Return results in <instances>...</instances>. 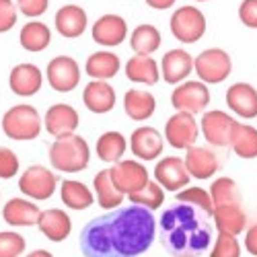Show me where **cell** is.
<instances>
[{"instance_id":"ac0fdd59","label":"cell","mask_w":257,"mask_h":257,"mask_svg":"<svg viewBox=\"0 0 257 257\" xmlns=\"http://www.w3.org/2000/svg\"><path fill=\"white\" fill-rule=\"evenodd\" d=\"M41 234L46 239H50L52 243H62L70 237L72 232V220L70 216L64 210L60 208H50V210H44L39 216V222H37Z\"/></svg>"},{"instance_id":"f546056e","label":"cell","mask_w":257,"mask_h":257,"mask_svg":"<svg viewBox=\"0 0 257 257\" xmlns=\"http://www.w3.org/2000/svg\"><path fill=\"white\" fill-rule=\"evenodd\" d=\"M60 198H62V204L66 208H70V210H87L95 202L93 191L82 181H72V179H64L62 181Z\"/></svg>"},{"instance_id":"2e32d148","label":"cell","mask_w":257,"mask_h":257,"mask_svg":"<svg viewBox=\"0 0 257 257\" xmlns=\"http://www.w3.org/2000/svg\"><path fill=\"white\" fill-rule=\"evenodd\" d=\"M44 84V74L35 64H17L11 70L9 87L17 97H33Z\"/></svg>"},{"instance_id":"30bf717a","label":"cell","mask_w":257,"mask_h":257,"mask_svg":"<svg viewBox=\"0 0 257 257\" xmlns=\"http://www.w3.org/2000/svg\"><path fill=\"white\" fill-rule=\"evenodd\" d=\"M46 76L50 87L58 93H70L76 89V84L80 82V68L78 62L70 56H56L54 60H50L48 68H46Z\"/></svg>"},{"instance_id":"4dcf8cb0","label":"cell","mask_w":257,"mask_h":257,"mask_svg":"<svg viewBox=\"0 0 257 257\" xmlns=\"http://www.w3.org/2000/svg\"><path fill=\"white\" fill-rule=\"evenodd\" d=\"M19 41H21V46H23V50H27V52H41L50 46L52 31L46 23H41V21H29V23L21 29Z\"/></svg>"},{"instance_id":"b9f144b4","label":"cell","mask_w":257,"mask_h":257,"mask_svg":"<svg viewBox=\"0 0 257 257\" xmlns=\"http://www.w3.org/2000/svg\"><path fill=\"white\" fill-rule=\"evenodd\" d=\"M50 7V0H17V9L25 17H41Z\"/></svg>"},{"instance_id":"7402d4cb","label":"cell","mask_w":257,"mask_h":257,"mask_svg":"<svg viewBox=\"0 0 257 257\" xmlns=\"http://www.w3.org/2000/svg\"><path fill=\"white\" fill-rule=\"evenodd\" d=\"M194 60L191 54H187L185 50H171L163 56L161 60V74L163 80L169 84H175V82H183L191 70H194Z\"/></svg>"},{"instance_id":"277c9868","label":"cell","mask_w":257,"mask_h":257,"mask_svg":"<svg viewBox=\"0 0 257 257\" xmlns=\"http://www.w3.org/2000/svg\"><path fill=\"white\" fill-rule=\"evenodd\" d=\"M3 132L11 140H35L41 134V115L33 105H15L3 115Z\"/></svg>"},{"instance_id":"e575fe53","label":"cell","mask_w":257,"mask_h":257,"mask_svg":"<svg viewBox=\"0 0 257 257\" xmlns=\"http://www.w3.org/2000/svg\"><path fill=\"white\" fill-rule=\"evenodd\" d=\"M210 198H212L214 208L224 206V204H237V202H241L239 187H237V183H234V179H230V177H220L216 181H212V185H210Z\"/></svg>"},{"instance_id":"e0dca14e","label":"cell","mask_w":257,"mask_h":257,"mask_svg":"<svg viewBox=\"0 0 257 257\" xmlns=\"http://www.w3.org/2000/svg\"><path fill=\"white\" fill-rule=\"evenodd\" d=\"M82 101L91 113H109L115 107V89L105 80H91L82 91Z\"/></svg>"},{"instance_id":"ba28073f","label":"cell","mask_w":257,"mask_h":257,"mask_svg":"<svg viewBox=\"0 0 257 257\" xmlns=\"http://www.w3.org/2000/svg\"><path fill=\"white\" fill-rule=\"evenodd\" d=\"M208 103H210V91L206 82H196V80L183 82L171 93V105L183 113L198 115L206 109Z\"/></svg>"},{"instance_id":"83f0119b","label":"cell","mask_w":257,"mask_h":257,"mask_svg":"<svg viewBox=\"0 0 257 257\" xmlns=\"http://www.w3.org/2000/svg\"><path fill=\"white\" fill-rule=\"evenodd\" d=\"M125 76L132 82H142V84H157L159 82V64L144 54H136L125 62Z\"/></svg>"},{"instance_id":"f35d334b","label":"cell","mask_w":257,"mask_h":257,"mask_svg":"<svg viewBox=\"0 0 257 257\" xmlns=\"http://www.w3.org/2000/svg\"><path fill=\"white\" fill-rule=\"evenodd\" d=\"M177 202H189V204H196V206L204 208L210 214L214 212L210 191H206L204 187H185V189L177 191Z\"/></svg>"},{"instance_id":"44dd1931","label":"cell","mask_w":257,"mask_h":257,"mask_svg":"<svg viewBox=\"0 0 257 257\" xmlns=\"http://www.w3.org/2000/svg\"><path fill=\"white\" fill-rule=\"evenodd\" d=\"M212 222L218 232H228V234H234V237H237V234H241L247 226L245 208L241 206V202L216 206L212 212Z\"/></svg>"},{"instance_id":"603a6c76","label":"cell","mask_w":257,"mask_h":257,"mask_svg":"<svg viewBox=\"0 0 257 257\" xmlns=\"http://www.w3.org/2000/svg\"><path fill=\"white\" fill-rule=\"evenodd\" d=\"M89 19L84 9L76 7V5H64L58 13H56V29L60 31L62 37H80L84 31H87Z\"/></svg>"},{"instance_id":"9a60e30c","label":"cell","mask_w":257,"mask_h":257,"mask_svg":"<svg viewBox=\"0 0 257 257\" xmlns=\"http://www.w3.org/2000/svg\"><path fill=\"white\" fill-rule=\"evenodd\" d=\"M44 123H46V132L52 134L54 138L74 134L78 127V111L68 103H56L48 109Z\"/></svg>"},{"instance_id":"484cf974","label":"cell","mask_w":257,"mask_h":257,"mask_svg":"<svg viewBox=\"0 0 257 257\" xmlns=\"http://www.w3.org/2000/svg\"><path fill=\"white\" fill-rule=\"evenodd\" d=\"M93 187H95V198H97V204L103 208V210H115L121 206L123 202V194L117 189L113 177H111V171L109 169H103L95 175L93 179Z\"/></svg>"},{"instance_id":"7bdbcfd3","label":"cell","mask_w":257,"mask_h":257,"mask_svg":"<svg viewBox=\"0 0 257 257\" xmlns=\"http://www.w3.org/2000/svg\"><path fill=\"white\" fill-rule=\"evenodd\" d=\"M241 23L249 29H257V0H243L239 7Z\"/></svg>"},{"instance_id":"7c38bea8","label":"cell","mask_w":257,"mask_h":257,"mask_svg":"<svg viewBox=\"0 0 257 257\" xmlns=\"http://www.w3.org/2000/svg\"><path fill=\"white\" fill-rule=\"evenodd\" d=\"M109 171H111V177H113L117 189L123 196L136 194V191H140L148 181H151L146 167L136 163V161H117Z\"/></svg>"},{"instance_id":"836d02e7","label":"cell","mask_w":257,"mask_h":257,"mask_svg":"<svg viewBox=\"0 0 257 257\" xmlns=\"http://www.w3.org/2000/svg\"><path fill=\"white\" fill-rule=\"evenodd\" d=\"M130 46L136 54L151 56L161 46V31L155 25H148V23L138 25L130 35Z\"/></svg>"},{"instance_id":"4316f807","label":"cell","mask_w":257,"mask_h":257,"mask_svg":"<svg viewBox=\"0 0 257 257\" xmlns=\"http://www.w3.org/2000/svg\"><path fill=\"white\" fill-rule=\"evenodd\" d=\"M123 109H125V115H130L132 119L144 121V119L155 115L157 101H155V97L148 91L130 89L125 93V97H123Z\"/></svg>"},{"instance_id":"ee69618b","label":"cell","mask_w":257,"mask_h":257,"mask_svg":"<svg viewBox=\"0 0 257 257\" xmlns=\"http://www.w3.org/2000/svg\"><path fill=\"white\" fill-rule=\"evenodd\" d=\"M245 247L251 255L257 257V224H253L245 234Z\"/></svg>"},{"instance_id":"f6af8a7d","label":"cell","mask_w":257,"mask_h":257,"mask_svg":"<svg viewBox=\"0 0 257 257\" xmlns=\"http://www.w3.org/2000/svg\"><path fill=\"white\" fill-rule=\"evenodd\" d=\"M144 3L151 7V9H157V11H167L175 5V0H144Z\"/></svg>"},{"instance_id":"60d3db41","label":"cell","mask_w":257,"mask_h":257,"mask_svg":"<svg viewBox=\"0 0 257 257\" xmlns=\"http://www.w3.org/2000/svg\"><path fill=\"white\" fill-rule=\"evenodd\" d=\"M17 23V7L13 0H0V33H7Z\"/></svg>"},{"instance_id":"8d00e7d4","label":"cell","mask_w":257,"mask_h":257,"mask_svg":"<svg viewBox=\"0 0 257 257\" xmlns=\"http://www.w3.org/2000/svg\"><path fill=\"white\" fill-rule=\"evenodd\" d=\"M210 257H241V245L234 234L218 232L214 247L210 251Z\"/></svg>"},{"instance_id":"3957f363","label":"cell","mask_w":257,"mask_h":257,"mask_svg":"<svg viewBox=\"0 0 257 257\" xmlns=\"http://www.w3.org/2000/svg\"><path fill=\"white\" fill-rule=\"evenodd\" d=\"M91 161V148L82 136L68 134L56 138L50 146V163L54 169L64 171V173H80L89 167Z\"/></svg>"},{"instance_id":"74e56055","label":"cell","mask_w":257,"mask_h":257,"mask_svg":"<svg viewBox=\"0 0 257 257\" xmlns=\"http://www.w3.org/2000/svg\"><path fill=\"white\" fill-rule=\"evenodd\" d=\"M25 239L23 234L15 230H5L0 232V257H19L25 251Z\"/></svg>"},{"instance_id":"ffe728a7","label":"cell","mask_w":257,"mask_h":257,"mask_svg":"<svg viewBox=\"0 0 257 257\" xmlns=\"http://www.w3.org/2000/svg\"><path fill=\"white\" fill-rule=\"evenodd\" d=\"M130 151L142 161H155L163 153V136L151 125H142L130 136Z\"/></svg>"},{"instance_id":"ab89813d","label":"cell","mask_w":257,"mask_h":257,"mask_svg":"<svg viewBox=\"0 0 257 257\" xmlns=\"http://www.w3.org/2000/svg\"><path fill=\"white\" fill-rule=\"evenodd\" d=\"M19 173V157L11 148H0V179H13Z\"/></svg>"},{"instance_id":"52a82bcc","label":"cell","mask_w":257,"mask_h":257,"mask_svg":"<svg viewBox=\"0 0 257 257\" xmlns=\"http://www.w3.org/2000/svg\"><path fill=\"white\" fill-rule=\"evenodd\" d=\"M58 187V177L52 173L50 169L33 165L29 167L19 179V189L21 194L33 198V200H50Z\"/></svg>"},{"instance_id":"d590c367","label":"cell","mask_w":257,"mask_h":257,"mask_svg":"<svg viewBox=\"0 0 257 257\" xmlns=\"http://www.w3.org/2000/svg\"><path fill=\"white\" fill-rule=\"evenodd\" d=\"M127 200L136 206L146 208V210H157L165 202V189L159 185V181H148L140 191L127 196Z\"/></svg>"},{"instance_id":"d6986e66","label":"cell","mask_w":257,"mask_h":257,"mask_svg":"<svg viewBox=\"0 0 257 257\" xmlns=\"http://www.w3.org/2000/svg\"><path fill=\"white\" fill-rule=\"evenodd\" d=\"M226 105L245 119L257 117V91L249 82H234L226 91Z\"/></svg>"},{"instance_id":"8fae6325","label":"cell","mask_w":257,"mask_h":257,"mask_svg":"<svg viewBox=\"0 0 257 257\" xmlns=\"http://www.w3.org/2000/svg\"><path fill=\"white\" fill-rule=\"evenodd\" d=\"M234 125H237V119L226 115L220 109H212L206 111L202 115V134L208 140V144L216 146V148H224L230 144L232 140V132H234Z\"/></svg>"},{"instance_id":"d4e9b609","label":"cell","mask_w":257,"mask_h":257,"mask_svg":"<svg viewBox=\"0 0 257 257\" xmlns=\"http://www.w3.org/2000/svg\"><path fill=\"white\" fill-rule=\"evenodd\" d=\"M41 210L23 198H11L3 208V218L11 226H33L39 222Z\"/></svg>"},{"instance_id":"5bb4252c","label":"cell","mask_w":257,"mask_h":257,"mask_svg":"<svg viewBox=\"0 0 257 257\" xmlns=\"http://www.w3.org/2000/svg\"><path fill=\"white\" fill-rule=\"evenodd\" d=\"M155 177L165 191H181L189 183V171L183 159L165 157L155 167Z\"/></svg>"},{"instance_id":"4fadbf2b","label":"cell","mask_w":257,"mask_h":257,"mask_svg":"<svg viewBox=\"0 0 257 257\" xmlns=\"http://www.w3.org/2000/svg\"><path fill=\"white\" fill-rule=\"evenodd\" d=\"M93 41L103 48H115L125 41L127 23L119 15H103L93 23Z\"/></svg>"},{"instance_id":"f1b7e54d","label":"cell","mask_w":257,"mask_h":257,"mask_svg":"<svg viewBox=\"0 0 257 257\" xmlns=\"http://www.w3.org/2000/svg\"><path fill=\"white\" fill-rule=\"evenodd\" d=\"M119 68H121L119 56L113 52H95L84 64V70L93 80H109L119 72Z\"/></svg>"},{"instance_id":"d6a6232c","label":"cell","mask_w":257,"mask_h":257,"mask_svg":"<svg viewBox=\"0 0 257 257\" xmlns=\"http://www.w3.org/2000/svg\"><path fill=\"white\" fill-rule=\"evenodd\" d=\"M125 148H127L125 136L119 134V132H105V134L99 136V140L95 144L97 157L103 163H117V161H121V157L125 155Z\"/></svg>"},{"instance_id":"cb8c5ba5","label":"cell","mask_w":257,"mask_h":257,"mask_svg":"<svg viewBox=\"0 0 257 257\" xmlns=\"http://www.w3.org/2000/svg\"><path fill=\"white\" fill-rule=\"evenodd\" d=\"M185 167L189 171L191 177L196 179H210L214 173L218 171V157L214 155L208 148L202 146H191L187 148V155H185Z\"/></svg>"},{"instance_id":"8992f818","label":"cell","mask_w":257,"mask_h":257,"mask_svg":"<svg viewBox=\"0 0 257 257\" xmlns=\"http://www.w3.org/2000/svg\"><path fill=\"white\" fill-rule=\"evenodd\" d=\"M194 70L198 72L202 82L218 84L228 78V74L232 70V60L224 50L210 48V50H204L194 60Z\"/></svg>"},{"instance_id":"1f68e13d","label":"cell","mask_w":257,"mask_h":257,"mask_svg":"<svg viewBox=\"0 0 257 257\" xmlns=\"http://www.w3.org/2000/svg\"><path fill=\"white\" fill-rule=\"evenodd\" d=\"M230 146L237 157L241 159H255L257 157V130L249 123H241L237 121L234 125V132H232V140H230Z\"/></svg>"},{"instance_id":"9c48e42d","label":"cell","mask_w":257,"mask_h":257,"mask_svg":"<svg viewBox=\"0 0 257 257\" xmlns=\"http://www.w3.org/2000/svg\"><path fill=\"white\" fill-rule=\"evenodd\" d=\"M200 136V127H198V121L191 113H175L171 115L165 123V138L167 142L173 146V148H179V151H187L196 144Z\"/></svg>"},{"instance_id":"7a4b0ae2","label":"cell","mask_w":257,"mask_h":257,"mask_svg":"<svg viewBox=\"0 0 257 257\" xmlns=\"http://www.w3.org/2000/svg\"><path fill=\"white\" fill-rule=\"evenodd\" d=\"M212 214L196 204L177 202L161 214L159 239L169 255L200 257L212 245Z\"/></svg>"},{"instance_id":"6da1fadb","label":"cell","mask_w":257,"mask_h":257,"mask_svg":"<svg viewBox=\"0 0 257 257\" xmlns=\"http://www.w3.org/2000/svg\"><path fill=\"white\" fill-rule=\"evenodd\" d=\"M155 237L153 210L132 204L87 222L78 243L84 257H138L151 249Z\"/></svg>"},{"instance_id":"7dc6e473","label":"cell","mask_w":257,"mask_h":257,"mask_svg":"<svg viewBox=\"0 0 257 257\" xmlns=\"http://www.w3.org/2000/svg\"><path fill=\"white\" fill-rule=\"evenodd\" d=\"M198 3H208V0H198Z\"/></svg>"},{"instance_id":"5b68a950","label":"cell","mask_w":257,"mask_h":257,"mask_svg":"<svg viewBox=\"0 0 257 257\" xmlns=\"http://www.w3.org/2000/svg\"><path fill=\"white\" fill-rule=\"evenodd\" d=\"M206 17L196 7H179L171 15V33L181 44H196L206 33Z\"/></svg>"},{"instance_id":"bcb514c9","label":"cell","mask_w":257,"mask_h":257,"mask_svg":"<svg viewBox=\"0 0 257 257\" xmlns=\"http://www.w3.org/2000/svg\"><path fill=\"white\" fill-rule=\"evenodd\" d=\"M27 257H54L50 251H46V249H37V251H31Z\"/></svg>"}]
</instances>
